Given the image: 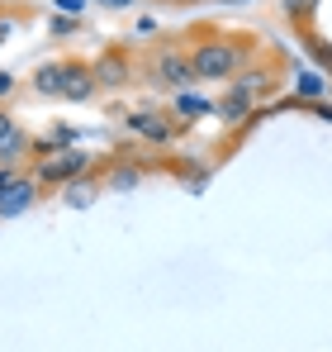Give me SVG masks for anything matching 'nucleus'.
Wrapping results in <instances>:
<instances>
[{
	"label": "nucleus",
	"mask_w": 332,
	"mask_h": 352,
	"mask_svg": "<svg viewBox=\"0 0 332 352\" xmlns=\"http://www.w3.org/2000/svg\"><path fill=\"white\" fill-rule=\"evenodd\" d=\"M29 148H34V138H29L19 124H14V129L0 138V167H14V162H24V157H29Z\"/></svg>",
	"instance_id": "obj_8"
},
{
	"label": "nucleus",
	"mask_w": 332,
	"mask_h": 352,
	"mask_svg": "<svg viewBox=\"0 0 332 352\" xmlns=\"http://www.w3.org/2000/svg\"><path fill=\"white\" fill-rule=\"evenodd\" d=\"M10 129H14V115H10V110H5V105H0V138H5V133H10Z\"/></svg>",
	"instance_id": "obj_15"
},
{
	"label": "nucleus",
	"mask_w": 332,
	"mask_h": 352,
	"mask_svg": "<svg viewBox=\"0 0 332 352\" xmlns=\"http://www.w3.org/2000/svg\"><path fill=\"white\" fill-rule=\"evenodd\" d=\"M10 91H14V76H10V72H0V96H10Z\"/></svg>",
	"instance_id": "obj_16"
},
{
	"label": "nucleus",
	"mask_w": 332,
	"mask_h": 352,
	"mask_svg": "<svg viewBox=\"0 0 332 352\" xmlns=\"http://www.w3.org/2000/svg\"><path fill=\"white\" fill-rule=\"evenodd\" d=\"M214 115H223V119H242V115H252V96L233 86V96L223 100V105H219V110H214Z\"/></svg>",
	"instance_id": "obj_10"
},
{
	"label": "nucleus",
	"mask_w": 332,
	"mask_h": 352,
	"mask_svg": "<svg viewBox=\"0 0 332 352\" xmlns=\"http://www.w3.org/2000/svg\"><path fill=\"white\" fill-rule=\"evenodd\" d=\"M91 67H95V86H100V91H123L128 81H138V58H133V48H123V43L100 48V58H91Z\"/></svg>",
	"instance_id": "obj_3"
},
{
	"label": "nucleus",
	"mask_w": 332,
	"mask_h": 352,
	"mask_svg": "<svg viewBox=\"0 0 332 352\" xmlns=\"http://www.w3.org/2000/svg\"><path fill=\"white\" fill-rule=\"evenodd\" d=\"M34 91H38V96H57V91H62V67H57V62H43V67L34 72Z\"/></svg>",
	"instance_id": "obj_9"
},
{
	"label": "nucleus",
	"mask_w": 332,
	"mask_h": 352,
	"mask_svg": "<svg viewBox=\"0 0 332 352\" xmlns=\"http://www.w3.org/2000/svg\"><path fill=\"white\" fill-rule=\"evenodd\" d=\"M100 5H110V10H123V5H133V0H100Z\"/></svg>",
	"instance_id": "obj_18"
},
{
	"label": "nucleus",
	"mask_w": 332,
	"mask_h": 352,
	"mask_svg": "<svg viewBox=\"0 0 332 352\" xmlns=\"http://www.w3.org/2000/svg\"><path fill=\"white\" fill-rule=\"evenodd\" d=\"M0 14H19V19L29 24V19H34V5H5V0H0Z\"/></svg>",
	"instance_id": "obj_13"
},
{
	"label": "nucleus",
	"mask_w": 332,
	"mask_h": 352,
	"mask_svg": "<svg viewBox=\"0 0 332 352\" xmlns=\"http://www.w3.org/2000/svg\"><path fill=\"white\" fill-rule=\"evenodd\" d=\"M128 129L143 133V138H152V143H166L171 138V119H162V110H133L128 115Z\"/></svg>",
	"instance_id": "obj_7"
},
{
	"label": "nucleus",
	"mask_w": 332,
	"mask_h": 352,
	"mask_svg": "<svg viewBox=\"0 0 332 352\" xmlns=\"http://www.w3.org/2000/svg\"><path fill=\"white\" fill-rule=\"evenodd\" d=\"M257 34H223V29H195L185 34V58L195 81H233L257 58Z\"/></svg>",
	"instance_id": "obj_1"
},
{
	"label": "nucleus",
	"mask_w": 332,
	"mask_h": 352,
	"mask_svg": "<svg viewBox=\"0 0 332 352\" xmlns=\"http://www.w3.org/2000/svg\"><path fill=\"white\" fill-rule=\"evenodd\" d=\"M86 167H91V157H86V153H76V148H71V153H48V157L38 162V176H34V181H38L43 190H53V186L76 181Z\"/></svg>",
	"instance_id": "obj_5"
},
{
	"label": "nucleus",
	"mask_w": 332,
	"mask_h": 352,
	"mask_svg": "<svg viewBox=\"0 0 332 352\" xmlns=\"http://www.w3.org/2000/svg\"><path fill=\"white\" fill-rule=\"evenodd\" d=\"M138 176H143V167H119V172H114L105 186H110V190H123V186H133Z\"/></svg>",
	"instance_id": "obj_11"
},
{
	"label": "nucleus",
	"mask_w": 332,
	"mask_h": 352,
	"mask_svg": "<svg viewBox=\"0 0 332 352\" xmlns=\"http://www.w3.org/2000/svg\"><path fill=\"white\" fill-rule=\"evenodd\" d=\"M14 24H19V14H0V48H5V38H10Z\"/></svg>",
	"instance_id": "obj_14"
},
{
	"label": "nucleus",
	"mask_w": 332,
	"mask_h": 352,
	"mask_svg": "<svg viewBox=\"0 0 332 352\" xmlns=\"http://www.w3.org/2000/svg\"><path fill=\"white\" fill-rule=\"evenodd\" d=\"M143 76L152 81V86H166V91H176V86H190L195 81V72H190V58H185V43L176 38H166L157 43L147 58H143Z\"/></svg>",
	"instance_id": "obj_2"
},
{
	"label": "nucleus",
	"mask_w": 332,
	"mask_h": 352,
	"mask_svg": "<svg viewBox=\"0 0 332 352\" xmlns=\"http://www.w3.org/2000/svg\"><path fill=\"white\" fill-rule=\"evenodd\" d=\"M162 5H180V10H190V5H204V0H162Z\"/></svg>",
	"instance_id": "obj_17"
},
{
	"label": "nucleus",
	"mask_w": 332,
	"mask_h": 352,
	"mask_svg": "<svg viewBox=\"0 0 332 352\" xmlns=\"http://www.w3.org/2000/svg\"><path fill=\"white\" fill-rule=\"evenodd\" d=\"M38 195H43V186H38L34 176H24V181H5V190H0V214H19V210H29Z\"/></svg>",
	"instance_id": "obj_6"
},
{
	"label": "nucleus",
	"mask_w": 332,
	"mask_h": 352,
	"mask_svg": "<svg viewBox=\"0 0 332 352\" xmlns=\"http://www.w3.org/2000/svg\"><path fill=\"white\" fill-rule=\"evenodd\" d=\"M180 110H185V119H200V115H214V105H204V100H190V96H180L176 100Z\"/></svg>",
	"instance_id": "obj_12"
},
{
	"label": "nucleus",
	"mask_w": 332,
	"mask_h": 352,
	"mask_svg": "<svg viewBox=\"0 0 332 352\" xmlns=\"http://www.w3.org/2000/svg\"><path fill=\"white\" fill-rule=\"evenodd\" d=\"M5 5H19V0H5Z\"/></svg>",
	"instance_id": "obj_19"
},
{
	"label": "nucleus",
	"mask_w": 332,
	"mask_h": 352,
	"mask_svg": "<svg viewBox=\"0 0 332 352\" xmlns=\"http://www.w3.org/2000/svg\"><path fill=\"white\" fill-rule=\"evenodd\" d=\"M62 91H57V100H71V105H81V100H91L100 86H95V67L91 58H62Z\"/></svg>",
	"instance_id": "obj_4"
}]
</instances>
